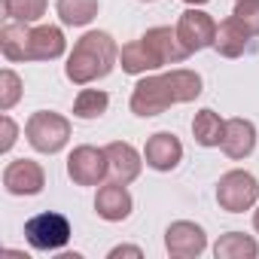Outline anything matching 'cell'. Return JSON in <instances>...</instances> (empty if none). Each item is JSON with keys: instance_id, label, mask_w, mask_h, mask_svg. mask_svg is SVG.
I'll return each instance as SVG.
<instances>
[{"instance_id": "cell-26", "label": "cell", "mask_w": 259, "mask_h": 259, "mask_svg": "<svg viewBox=\"0 0 259 259\" xmlns=\"http://www.w3.org/2000/svg\"><path fill=\"white\" fill-rule=\"evenodd\" d=\"M119 256H135V259H141L144 253H141L138 247H113V250H110V259H119Z\"/></svg>"}, {"instance_id": "cell-20", "label": "cell", "mask_w": 259, "mask_h": 259, "mask_svg": "<svg viewBox=\"0 0 259 259\" xmlns=\"http://www.w3.org/2000/svg\"><path fill=\"white\" fill-rule=\"evenodd\" d=\"M58 16L70 28H82L98 16V0H58L55 4Z\"/></svg>"}, {"instance_id": "cell-13", "label": "cell", "mask_w": 259, "mask_h": 259, "mask_svg": "<svg viewBox=\"0 0 259 259\" xmlns=\"http://www.w3.org/2000/svg\"><path fill=\"white\" fill-rule=\"evenodd\" d=\"M144 159L153 171H174L183 159V144L177 135L171 132H156L150 141H147V150H144Z\"/></svg>"}, {"instance_id": "cell-9", "label": "cell", "mask_w": 259, "mask_h": 259, "mask_svg": "<svg viewBox=\"0 0 259 259\" xmlns=\"http://www.w3.org/2000/svg\"><path fill=\"white\" fill-rule=\"evenodd\" d=\"M177 37H180V43L189 49V52H201V49H207V46H213V37H217V25H213V19L207 16V13H201V10H186L183 16H180V22H177Z\"/></svg>"}, {"instance_id": "cell-19", "label": "cell", "mask_w": 259, "mask_h": 259, "mask_svg": "<svg viewBox=\"0 0 259 259\" xmlns=\"http://www.w3.org/2000/svg\"><path fill=\"white\" fill-rule=\"evenodd\" d=\"M256 253H259L256 241L250 235H244V232H229V235H223L213 244V256L217 259H253Z\"/></svg>"}, {"instance_id": "cell-4", "label": "cell", "mask_w": 259, "mask_h": 259, "mask_svg": "<svg viewBox=\"0 0 259 259\" xmlns=\"http://www.w3.org/2000/svg\"><path fill=\"white\" fill-rule=\"evenodd\" d=\"M25 138L37 153H61L70 141V122L61 113L52 110H37L28 125H25Z\"/></svg>"}, {"instance_id": "cell-27", "label": "cell", "mask_w": 259, "mask_h": 259, "mask_svg": "<svg viewBox=\"0 0 259 259\" xmlns=\"http://www.w3.org/2000/svg\"><path fill=\"white\" fill-rule=\"evenodd\" d=\"M183 4H189V7H198V4H207V0H183Z\"/></svg>"}, {"instance_id": "cell-14", "label": "cell", "mask_w": 259, "mask_h": 259, "mask_svg": "<svg viewBox=\"0 0 259 259\" xmlns=\"http://www.w3.org/2000/svg\"><path fill=\"white\" fill-rule=\"evenodd\" d=\"M147 46H150V52L156 55V61L165 67V64H180V61H186L192 52L180 43V37H177V28L171 31V28H150L144 37H141Z\"/></svg>"}, {"instance_id": "cell-3", "label": "cell", "mask_w": 259, "mask_h": 259, "mask_svg": "<svg viewBox=\"0 0 259 259\" xmlns=\"http://www.w3.org/2000/svg\"><path fill=\"white\" fill-rule=\"evenodd\" d=\"M116 58H119V49L113 37L107 31H89L76 40L64 73L73 85H89L95 79H104L116 67Z\"/></svg>"}, {"instance_id": "cell-8", "label": "cell", "mask_w": 259, "mask_h": 259, "mask_svg": "<svg viewBox=\"0 0 259 259\" xmlns=\"http://www.w3.org/2000/svg\"><path fill=\"white\" fill-rule=\"evenodd\" d=\"M165 247L171 256L177 259H192V256H201L204 247H207V235L201 226L189 223V220H177L168 226L165 232Z\"/></svg>"}, {"instance_id": "cell-7", "label": "cell", "mask_w": 259, "mask_h": 259, "mask_svg": "<svg viewBox=\"0 0 259 259\" xmlns=\"http://www.w3.org/2000/svg\"><path fill=\"white\" fill-rule=\"evenodd\" d=\"M67 174L76 186H98L107 177V153L95 147H76L67 159Z\"/></svg>"}, {"instance_id": "cell-11", "label": "cell", "mask_w": 259, "mask_h": 259, "mask_svg": "<svg viewBox=\"0 0 259 259\" xmlns=\"http://www.w3.org/2000/svg\"><path fill=\"white\" fill-rule=\"evenodd\" d=\"M104 153H107V174H110V180L125 183V186L132 183V180H138L144 162H141V156H138V150L132 144L113 141V144L104 147Z\"/></svg>"}, {"instance_id": "cell-12", "label": "cell", "mask_w": 259, "mask_h": 259, "mask_svg": "<svg viewBox=\"0 0 259 259\" xmlns=\"http://www.w3.org/2000/svg\"><path fill=\"white\" fill-rule=\"evenodd\" d=\"M132 207H135L132 192L125 189V183H116V180H110L107 186H101L98 195H95V210H98V217L107 220V223H122V220H128Z\"/></svg>"}, {"instance_id": "cell-28", "label": "cell", "mask_w": 259, "mask_h": 259, "mask_svg": "<svg viewBox=\"0 0 259 259\" xmlns=\"http://www.w3.org/2000/svg\"><path fill=\"white\" fill-rule=\"evenodd\" d=\"M253 226H256V232H259V210L253 213Z\"/></svg>"}, {"instance_id": "cell-22", "label": "cell", "mask_w": 259, "mask_h": 259, "mask_svg": "<svg viewBox=\"0 0 259 259\" xmlns=\"http://www.w3.org/2000/svg\"><path fill=\"white\" fill-rule=\"evenodd\" d=\"M4 13H7L10 22L34 25L46 13V0H4Z\"/></svg>"}, {"instance_id": "cell-17", "label": "cell", "mask_w": 259, "mask_h": 259, "mask_svg": "<svg viewBox=\"0 0 259 259\" xmlns=\"http://www.w3.org/2000/svg\"><path fill=\"white\" fill-rule=\"evenodd\" d=\"M119 64H122V70H125V73H135V76H141V73H147V70L162 67L144 40H132V43H125V46H122V52H119Z\"/></svg>"}, {"instance_id": "cell-18", "label": "cell", "mask_w": 259, "mask_h": 259, "mask_svg": "<svg viewBox=\"0 0 259 259\" xmlns=\"http://www.w3.org/2000/svg\"><path fill=\"white\" fill-rule=\"evenodd\" d=\"M192 135H195V144L201 147H220L226 135V119H220V113L213 110H198L192 119Z\"/></svg>"}, {"instance_id": "cell-16", "label": "cell", "mask_w": 259, "mask_h": 259, "mask_svg": "<svg viewBox=\"0 0 259 259\" xmlns=\"http://www.w3.org/2000/svg\"><path fill=\"white\" fill-rule=\"evenodd\" d=\"M250 31L232 16V19H226L223 25H217V37H213V49L223 55V58H238V55H244L247 52V46H250Z\"/></svg>"}, {"instance_id": "cell-2", "label": "cell", "mask_w": 259, "mask_h": 259, "mask_svg": "<svg viewBox=\"0 0 259 259\" xmlns=\"http://www.w3.org/2000/svg\"><path fill=\"white\" fill-rule=\"evenodd\" d=\"M0 49L10 61H52L64 55V34L55 25L28 28V25L10 22L0 31Z\"/></svg>"}, {"instance_id": "cell-15", "label": "cell", "mask_w": 259, "mask_h": 259, "mask_svg": "<svg viewBox=\"0 0 259 259\" xmlns=\"http://www.w3.org/2000/svg\"><path fill=\"white\" fill-rule=\"evenodd\" d=\"M223 153L229 159H247L256 150V128L250 119H226V135H223Z\"/></svg>"}, {"instance_id": "cell-1", "label": "cell", "mask_w": 259, "mask_h": 259, "mask_svg": "<svg viewBox=\"0 0 259 259\" xmlns=\"http://www.w3.org/2000/svg\"><path fill=\"white\" fill-rule=\"evenodd\" d=\"M201 95V76L195 70H168L162 76H144L132 92V113L141 119L159 116L174 104H189Z\"/></svg>"}, {"instance_id": "cell-6", "label": "cell", "mask_w": 259, "mask_h": 259, "mask_svg": "<svg viewBox=\"0 0 259 259\" xmlns=\"http://www.w3.org/2000/svg\"><path fill=\"white\" fill-rule=\"evenodd\" d=\"M25 238L34 250H61L70 241V223L61 213H37L25 223Z\"/></svg>"}, {"instance_id": "cell-24", "label": "cell", "mask_w": 259, "mask_h": 259, "mask_svg": "<svg viewBox=\"0 0 259 259\" xmlns=\"http://www.w3.org/2000/svg\"><path fill=\"white\" fill-rule=\"evenodd\" d=\"M19 95H22V79L13 70H4V73H0V110H4V113L13 110Z\"/></svg>"}, {"instance_id": "cell-10", "label": "cell", "mask_w": 259, "mask_h": 259, "mask_svg": "<svg viewBox=\"0 0 259 259\" xmlns=\"http://www.w3.org/2000/svg\"><path fill=\"white\" fill-rule=\"evenodd\" d=\"M4 186L10 195H37L46 186V171L34 159H16L4 171Z\"/></svg>"}, {"instance_id": "cell-29", "label": "cell", "mask_w": 259, "mask_h": 259, "mask_svg": "<svg viewBox=\"0 0 259 259\" xmlns=\"http://www.w3.org/2000/svg\"><path fill=\"white\" fill-rule=\"evenodd\" d=\"M141 4H156V0H141Z\"/></svg>"}, {"instance_id": "cell-21", "label": "cell", "mask_w": 259, "mask_h": 259, "mask_svg": "<svg viewBox=\"0 0 259 259\" xmlns=\"http://www.w3.org/2000/svg\"><path fill=\"white\" fill-rule=\"evenodd\" d=\"M107 107H110L107 92H101V89H82L76 95V101H73V116H79V119H98V116L107 113Z\"/></svg>"}, {"instance_id": "cell-5", "label": "cell", "mask_w": 259, "mask_h": 259, "mask_svg": "<svg viewBox=\"0 0 259 259\" xmlns=\"http://www.w3.org/2000/svg\"><path fill=\"white\" fill-rule=\"evenodd\" d=\"M259 198V183L253 174L247 171H229L220 177V186H217V204L229 213H241V210H250Z\"/></svg>"}, {"instance_id": "cell-25", "label": "cell", "mask_w": 259, "mask_h": 259, "mask_svg": "<svg viewBox=\"0 0 259 259\" xmlns=\"http://www.w3.org/2000/svg\"><path fill=\"white\" fill-rule=\"evenodd\" d=\"M13 144H16V125H13V119H10V116H4V144H0V150L10 153V150H13Z\"/></svg>"}, {"instance_id": "cell-23", "label": "cell", "mask_w": 259, "mask_h": 259, "mask_svg": "<svg viewBox=\"0 0 259 259\" xmlns=\"http://www.w3.org/2000/svg\"><path fill=\"white\" fill-rule=\"evenodd\" d=\"M253 37H259V0H235V13H232Z\"/></svg>"}]
</instances>
